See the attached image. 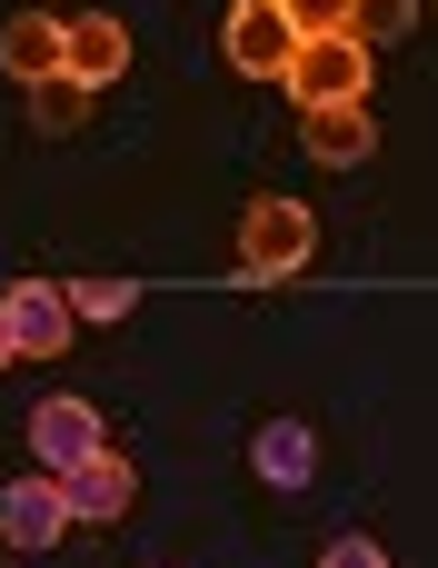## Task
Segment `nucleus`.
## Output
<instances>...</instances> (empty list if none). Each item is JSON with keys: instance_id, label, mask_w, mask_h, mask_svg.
Listing matches in <instances>:
<instances>
[{"instance_id": "20e7f679", "label": "nucleus", "mask_w": 438, "mask_h": 568, "mask_svg": "<svg viewBox=\"0 0 438 568\" xmlns=\"http://www.w3.org/2000/svg\"><path fill=\"white\" fill-rule=\"evenodd\" d=\"M90 449H110V429H100V409L90 399H70V389H50L40 409H30V459L60 479V469H80Z\"/></svg>"}, {"instance_id": "4468645a", "label": "nucleus", "mask_w": 438, "mask_h": 568, "mask_svg": "<svg viewBox=\"0 0 438 568\" xmlns=\"http://www.w3.org/2000/svg\"><path fill=\"white\" fill-rule=\"evenodd\" d=\"M409 20H419V0H349V20H339V30H349L359 50H379V40H399Z\"/></svg>"}, {"instance_id": "1a4fd4ad", "label": "nucleus", "mask_w": 438, "mask_h": 568, "mask_svg": "<svg viewBox=\"0 0 438 568\" xmlns=\"http://www.w3.org/2000/svg\"><path fill=\"white\" fill-rule=\"evenodd\" d=\"M60 70H70L80 90H110V80L130 70V30H120V20H70V50H60Z\"/></svg>"}, {"instance_id": "f257e3e1", "label": "nucleus", "mask_w": 438, "mask_h": 568, "mask_svg": "<svg viewBox=\"0 0 438 568\" xmlns=\"http://www.w3.org/2000/svg\"><path fill=\"white\" fill-rule=\"evenodd\" d=\"M309 250H319V220L299 200H249L240 210V290H269L289 270H309Z\"/></svg>"}, {"instance_id": "f8f14e48", "label": "nucleus", "mask_w": 438, "mask_h": 568, "mask_svg": "<svg viewBox=\"0 0 438 568\" xmlns=\"http://www.w3.org/2000/svg\"><path fill=\"white\" fill-rule=\"evenodd\" d=\"M30 120H40V130H80V120H90V90H80L70 70H50V80H30Z\"/></svg>"}, {"instance_id": "9d476101", "label": "nucleus", "mask_w": 438, "mask_h": 568, "mask_svg": "<svg viewBox=\"0 0 438 568\" xmlns=\"http://www.w3.org/2000/svg\"><path fill=\"white\" fill-rule=\"evenodd\" d=\"M249 459H259L269 489H309V479H319V439H309V419H269Z\"/></svg>"}, {"instance_id": "2eb2a0df", "label": "nucleus", "mask_w": 438, "mask_h": 568, "mask_svg": "<svg viewBox=\"0 0 438 568\" xmlns=\"http://www.w3.org/2000/svg\"><path fill=\"white\" fill-rule=\"evenodd\" d=\"M279 10H289V30H299V40H319V30H339V20H349V0H279Z\"/></svg>"}, {"instance_id": "7ed1b4c3", "label": "nucleus", "mask_w": 438, "mask_h": 568, "mask_svg": "<svg viewBox=\"0 0 438 568\" xmlns=\"http://www.w3.org/2000/svg\"><path fill=\"white\" fill-rule=\"evenodd\" d=\"M70 300L50 290V280H20V290H0V349L10 359H60L70 349Z\"/></svg>"}, {"instance_id": "9b49d317", "label": "nucleus", "mask_w": 438, "mask_h": 568, "mask_svg": "<svg viewBox=\"0 0 438 568\" xmlns=\"http://www.w3.org/2000/svg\"><path fill=\"white\" fill-rule=\"evenodd\" d=\"M379 150V130H369V100H349V110H309V160H329V170H359Z\"/></svg>"}, {"instance_id": "0eeeda50", "label": "nucleus", "mask_w": 438, "mask_h": 568, "mask_svg": "<svg viewBox=\"0 0 438 568\" xmlns=\"http://www.w3.org/2000/svg\"><path fill=\"white\" fill-rule=\"evenodd\" d=\"M130 489H140V479H130V459H120V449H90L80 469H60V499H70V529H110V519L130 509Z\"/></svg>"}, {"instance_id": "a211bd4d", "label": "nucleus", "mask_w": 438, "mask_h": 568, "mask_svg": "<svg viewBox=\"0 0 438 568\" xmlns=\"http://www.w3.org/2000/svg\"><path fill=\"white\" fill-rule=\"evenodd\" d=\"M0 568H10V559H0Z\"/></svg>"}, {"instance_id": "39448f33", "label": "nucleus", "mask_w": 438, "mask_h": 568, "mask_svg": "<svg viewBox=\"0 0 438 568\" xmlns=\"http://www.w3.org/2000/svg\"><path fill=\"white\" fill-rule=\"evenodd\" d=\"M50 539H70V499H60L50 469H30V479H10V499H0V549L40 559Z\"/></svg>"}, {"instance_id": "423d86ee", "label": "nucleus", "mask_w": 438, "mask_h": 568, "mask_svg": "<svg viewBox=\"0 0 438 568\" xmlns=\"http://www.w3.org/2000/svg\"><path fill=\"white\" fill-rule=\"evenodd\" d=\"M220 40H230V70H249V80H279V70H289V50H299V30H289V10H279V0H240Z\"/></svg>"}, {"instance_id": "f3484780", "label": "nucleus", "mask_w": 438, "mask_h": 568, "mask_svg": "<svg viewBox=\"0 0 438 568\" xmlns=\"http://www.w3.org/2000/svg\"><path fill=\"white\" fill-rule=\"evenodd\" d=\"M0 369H10V349H0Z\"/></svg>"}, {"instance_id": "f03ea898", "label": "nucleus", "mask_w": 438, "mask_h": 568, "mask_svg": "<svg viewBox=\"0 0 438 568\" xmlns=\"http://www.w3.org/2000/svg\"><path fill=\"white\" fill-rule=\"evenodd\" d=\"M369 60H379V50H359L349 30H319V40H299V50H289V70H279V80H289V100H299V110H349V100H369Z\"/></svg>"}, {"instance_id": "dca6fc26", "label": "nucleus", "mask_w": 438, "mask_h": 568, "mask_svg": "<svg viewBox=\"0 0 438 568\" xmlns=\"http://www.w3.org/2000/svg\"><path fill=\"white\" fill-rule=\"evenodd\" d=\"M319 568H389V559H379V539H359V529H339V539L319 549Z\"/></svg>"}, {"instance_id": "ddd939ff", "label": "nucleus", "mask_w": 438, "mask_h": 568, "mask_svg": "<svg viewBox=\"0 0 438 568\" xmlns=\"http://www.w3.org/2000/svg\"><path fill=\"white\" fill-rule=\"evenodd\" d=\"M70 300V320H90V329H110V320H130L140 310V290L130 280H80V290H60Z\"/></svg>"}, {"instance_id": "6e6552de", "label": "nucleus", "mask_w": 438, "mask_h": 568, "mask_svg": "<svg viewBox=\"0 0 438 568\" xmlns=\"http://www.w3.org/2000/svg\"><path fill=\"white\" fill-rule=\"evenodd\" d=\"M60 50H70V20H50V10H20L10 30H0V60H10V80L30 90V80H50L60 70Z\"/></svg>"}]
</instances>
